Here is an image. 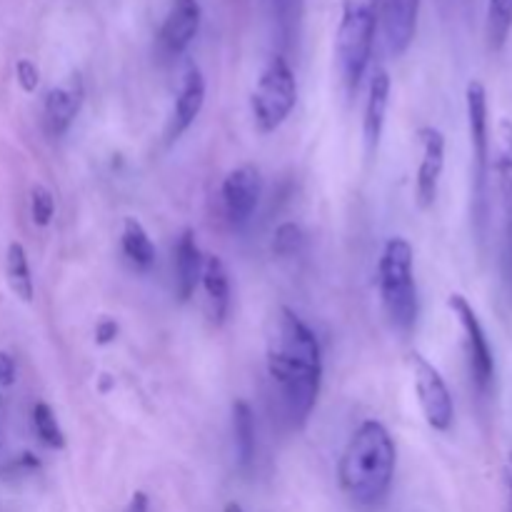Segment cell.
I'll return each mask as SVG.
<instances>
[{"label":"cell","mask_w":512,"mask_h":512,"mask_svg":"<svg viewBox=\"0 0 512 512\" xmlns=\"http://www.w3.org/2000/svg\"><path fill=\"white\" fill-rule=\"evenodd\" d=\"M398 465V448L393 435L378 420H365L348 440L340 458L338 478L353 503L378 505L388 495Z\"/></svg>","instance_id":"obj_2"},{"label":"cell","mask_w":512,"mask_h":512,"mask_svg":"<svg viewBox=\"0 0 512 512\" xmlns=\"http://www.w3.org/2000/svg\"><path fill=\"white\" fill-rule=\"evenodd\" d=\"M495 175H498L500 210H503V238H500V270L503 283L512 295V120H503L498 128V158H495Z\"/></svg>","instance_id":"obj_9"},{"label":"cell","mask_w":512,"mask_h":512,"mask_svg":"<svg viewBox=\"0 0 512 512\" xmlns=\"http://www.w3.org/2000/svg\"><path fill=\"white\" fill-rule=\"evenodd\" d=\"M383 15V30L393 55H403L410 48L418 30L420 0H378Z\"/></svg>","instance_id":"obj_15"},{"label":"cell","mask_w":512,"mask_h":512,"mask_svg":"<svg viewBox=\"0 0 512 512\" xmlns=\"http://www.w3.org/2000/svg\"><path fill=\"white\" fill-rule=\"evenodd\" d=\"M390 90H393V83H390L388 70L378 68L373 73V78H370L368 103H365V118H363L365 153H368L370 160L378 155L380 138H383L385 118H388V108H390Z\"/></svg>","instance_id":"obj_14"},{"label":"cell","mask_w":512,"mask_h":512,"mask_svg":"<svg viewBox=\"0 0 512 512\" xmlns=\"http://www.w3.org/2000/svg\"><path fill=\"white\" fill-rule=\"evenodd\" d=\"M15 383V360L8 353H0V385L10 388Z\"/></svg>","instance_id":"obj_29"},{"label":"cell","mask_w":512,"mask_h":512,"mask_svg":"<svg viewBox=\"0 0 512 512\" xmlns=\"http://www.w3.org/2000/svg\"><path fill=\"white\" fill-rule=\"evenodd\" d=\"M298 103V80L283 55H273L260 73L250 98L255 128L263 135L275 133Z\"/></svg>","instance_id":"obj_5"},{"label":"cell","mask_w":512,"mask_h":512,"mask_svg":"<svg viewBox=\"0 0 512 512\" xmlns=\"http://www.w3.org/2000/svg\"><path fill=\"white\" fill-rule=\"evenodd\" d=\"M305 233L298 223H283L278 225L273 235V253L278 258H295L303 250Z\"/></svg>","instance_id":"obj_24"},{"label":"cell","mask_w":512,"mask_h":512,"mask_svg":"<svg viewBox=\"0 0 512 512\" xmlns=\"http://www.w3.org/2000/svg\"><path fill=\"white\" fill-rule=\"evenodd\" d=\"M375 28H378V0H345L335 33V53H338L340 75L350 93L358 90L373 58Z\"/></svg>","instance_id":"obj_4"},{"label":"cell","mask_w":512,"mask_h":512,"mask_svg":"<svg viewBox=\"0 0 512 512\" xmlns=\"http://www.w3.org/2000/svg\"><path fill=\"white\" fill-rule=\"evenodd\" d=\"M273 15L278 23L283 40L293 38L303 15V0H273Z\"/></svg>","instance_id":"obj_25"},{"label":"cell","mask_w":512,"mask_h":512,"mask_svg":"<svg viewBox=\"0 0 512 512\" xmlns=\"http://www.w3.org/2000/svg\"><path fill=\"white\" fill-rule=\"evenodd\" d=\"M378 290L390 325L400 333H410L418 325L420 298L415 283L413 245L400 235L390 238L380 253Z\"/></svg>","instance_id":"obj_3"},{"label":"cell","mask_w":512,"mask_h":512,"mask_svg":"<svg viewBox=\"0 0 512 512\" xmlns=\"http://www.w3.org/2000/svg\"><path fill=\"white\" fill-rule=\"evenodd\" d=\"M15 78H18V85L25 90V93H35L40 83V70L33 60L28 58H20L15 63Z\"/></svg>","instance_id":"obj_27"},{"label":"cell","mask_w":512,"mask_h":512,"mask_svg":"<svg viewBox=\"0 0 512 512\" xmlns=\"http://www.w3.org/2000/svg\"><path fill=\"white\" fill-rule=\"evenodd\" d=\"M85 100V85L83 78L78 73L68 75L65 83L55 85L48 90L43 105V118H45V130H48L53 138H63L70 130L73 120L78 118L80 108H83Z\"/></svg>","instance_id":"obj_13"},{"label":"cell","mask_w":512,"mask_h":512,"mask_svg":"<svg viewBox=\"0 0 512 512\" xmlns=\"http://www.w3.org/2000/svg\"><path fill=\"white\" fill-rule=\"evenodd\" d=\"M208 298V313L215 325L225 323L230 310V275L223 260L218 255H205L203 260V278H200Z\"/></svg>","instance_id":"obj_18"},{"label":"cell","mask_w":512,"mask_h":512,"mask_svg":"<svg viewBox=\"0 0 512 512\" xmlns=\"http://www.w3.org/2000/svg\"><path fill=\"white\" fill-rule=\"evenodd\" d=\"M203 250L198 248L193 230H183L175 245V295L180 303H188L203 278Z\"/></svg>","instance_id":"obj_17"},{"label":"cell","mask_w":512,"mask_h":512,"mask_svg":"<svg viewBox=\"0 0 512 512\" xmlns=\"http://www.w3.org/2000/svg\"><path fill=\"white\" fill-rule=\"evenodd\" d=\"M450 310H453L455 320H458L460 330H463L465 338V350H468L470 360V375H473V383L480 393L490 390L495 378V358L493 348H490L488 333H485L483 323H480L478 313L470 305V300L465 295L453 293L448 298Z\"/></svg>","instance_id":"obj_8"},{"label":"cell","mask_w":512,"mask_h":512,"mask_svg":"<svg viewBox=\"0 0 512 512\" xmlns=\"http://www.w3.org/2000/svg\"><path fill=\"white\" fill-rule=\"evenodd\" d=\"M120 328L113 318H103L98 325H95V343L98 345H110L115 338H118Z\"/></svg>","instance_id":"obj_28"},{"label":"cell","mask_w":512,"mask_h":512,"mask_svg":"<svg viewBox=\"0 0 512 512\" xmlns=\"http://www.w3.org/2000/svg\"><path fill=\"white\" fill-rule=\"evenodd\" d=\"M113 388V378L110 375H100V393H108Z\"/></svg>","instance_id":"obj_31"},{"label":"cell","mask_w":512,"mask_h":512,"mask_svg":"<svg viewBox=\"0 0 512 512\" xmlns=\"http://www.w3.org/2000/svg\"><path fill=\"white\" fill-rule=\"evenodd\" d=\"M120 248L123 255L140 270L153 268L155 263V245L150 240L148 230L143 228L138 218H125L123 220V233H120Z\"/></svg>","instance_id":"obj_19"},{"label":"cell","mask_w":512,"mask_h":512,"mask_svg":"<svg viewBox=\"0 0 512 512\" xmlns=\"http://www.w3.org/2000/svg\"><path fill=\"white\" fill-rule=\"evenodd\" d=\"M420 148H423V158H420L418 175H415V203L420 210H428L438 198L440 178L445 170V135L443 130L425 125L418 130Z\"/></svg>","instance_id":"obj_11"},{"label":"cell","mask_w":512,"mask_h":512,"mask_svg":"<svg viewBox=\"0 0 512 512\" xmlns=\"http://www.w3.org/2000/svg\"><path fill=\"white\" fill-rule=\"evenodd\" d=\"M233 435H235V453H238V465L243 470H250V465L255 463L258 440H255L253 408H250L245 400H235L233 403Z\"/></svg>","instance_id":"obj_20"},{"label":"cell","mask_w":512,"mask_h":512,"mask_svg":"<svg viewBox=\"0 0 512 512\" xmlns=\"http://www.w3.org/2000/svg\"><path fill=\"white\" fill-rule=\"evenodd\" d=\"M468 103L470 145H473V200L475 220L480 230L488 223V185H490V118H488V90L480 80H470L465 90Z\"/></svg>","instance_id":"obj_6"},{"label":"cell","mask_w":512,"mask_h":512,"mask_svg":"<svg viewBox=\"0 0 512 512\" xmlns=\"http://www.w3.org/2000/svg\"><path fill=\"white\" fill-rule=\"evenodd\" d=\"M33 428L35 435L40 438V443L48 445L53 450H63L65 448V433L60 428L58 418H55L53 408L48 403H35L33 408Z\"/></svg>","instance_id":"obj_23"},{"label":"cell","mask_w":512,"mask_h":512,"mask_svg":"<svg viewBox=\"0 0 512 512\" xmlns=\"http://www.w3.org/2000/svg\"><path fill=\"white\" fill-rule=\"evenodd\" d=\"M200 28V3L198 0H173L168 15L160 28V45L168 55H180Z\"/></svg>","instance_id":"obj_16"},{"label":"cell","mask_w":512,"mask_h":512,"mask_svg":"<svg viewBox=\"0 0 512 512\" xmlns=\"http://www.w3.org/2000/svg\"><path fill=\"white\" fill-rule=\"evenodd\" d=\"M205 105V78L200 73L198 65L190 63L185 68L183 78H180L178 95H175L173 113L168 118V128H165V143L173 145L190 125L198 120V115L203 113Z\"/></svg>","instance_id":"obj_12"},{"label":"cell","mask_w":512,"mask_h":512,"mask_svg":"<svg viewBox=\"0 0 512 512\" xmlns=\"http://www.w3.org/2000/svg\"><path fill=\"white\" fill-rule=\"evenodd\" d=\"M148 508H150L148 495H145L143 490L133 493V498H130V505H128V512H148Z\"/></svg>","instance_id":"obj_30"},{"label":"cell","mask_w":512,"mask_h":512,"mask_svg":"<svg viewBox=\"0 0 512 512\" xmlns=\"http://www.w3.org/2000/svg\"><path fill=\"white\" fill-rule=\"evenodd\" d=\"M5 278H8V285L15 293V298L23 300V303H33L35 283L33 273H30L28 253L15 240L8 245V253H5Z\"/></svg>","instance_id":"obj_21"},{"label":"cell","mask_w":512,"mask_h":512,"mask_svg":"<svg viewBox=\"0 0 512 512\" xmlns=\"http://www.w3.org/2000/svg\"><path fill=\"white\" fill-rule=\"evenodd\" d=\"M223 210L233 225H245L255 215L263 195V178L255 165L245 163L230 170L223 180Z\"/></svg>","instance_id":"obj_10"},{"label":"cell","mask_w":512,"mask_h":512,"mask_svg":"<svg viewBox=\"0 0 512 512\" xmlns=\"http://www.w3.org/2000/svg\"><path fill=\"white\" fill-rule=\"evenodd\" d=\"M30 215H33V223L38 228H45L50 225L55 215V198L45 185L35 183L33 190H30Z\"/></svg>","instance_id":"obj_26"},{"label":"cell","mask_w":512,"mask_h":512,"mask_svg":"<svg viewBox=\"0 0 512 512\" xmlns=\"http://www.w3.org/2000/svg\"><path fill=\"white\" fill-rule=\"evenodd\" d=\"M512 30V0H488V43L500 50Z\"/></svg>","instance_id":"obj_22"},{"label":"cell","mask_w":512,"mask_h":512,"mask_svg":"<svg viewBox=\"0 0 512 512\" xmlns=\"http://www.w3.org/2000/svg\"><path fill=\"white\" fill-rule=\"evenodd\" d=\"M268 375L278 388L285 420L303 428L323 385V350L308 323L285 305L273 318L268 338Z\"/></svg>","instance_id":"obj_1"},{"label":"cell","mask_w":512,"mask_h":512,"mask_svg":"<svg viewBox=\"0 0 512 512\" xmlns=\"http://www.w3.org/2000/svg\"><path fill=\"white\" fill-rule=\"evenodd\" d=\"M410 373H413L415 395H418L420 410L425 415V423L438 433H448L455 420L453 395H450L448 383L443 380L440 370L423 358L420 353H413L408 358Z\"/></svg>","instance_id":"obj_7"},{"label":"cell","mask_w":512,"mask_h":512,"mask_svg":"<svg viewBox=\"0 0 512 512\" xmlns=\"http://www.w3.org/2000/svg\"><path fill=\"white\" fill-rule=\"evenodd\" d=\"M223 512H245V510L240 508V503H228V505H225Z\"/></svg>","instance_id":"obj_33"},{"label":"cell","mask_w":512,"mask_h":512,"mask_svg":"<svg viewBox=\"0 0 512 512\" xmlns=\"http://www.w3.org/2000/svg\"><path fill=\"white\" fill-rule=\"evenodd\" d=\"M508 485H510V512H512V453L508 460Z\"/></svg>","instance_id":"obj_32"}]
</instances>
